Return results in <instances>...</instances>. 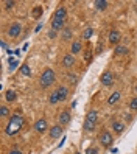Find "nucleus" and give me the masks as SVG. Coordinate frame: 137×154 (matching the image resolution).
<instances>
[{
    "instance_id": "28",
    "label": "nucleus",
    "mask_w": 137,
    "mask_h": 154,
    "mask_svg": "<svg viewBox=\"0 0 137 154\" xmlns=\"http://www.w3.org/2000/svg\"><path fill=\"white\" fill-rule=\"evenodd\" d=\"M86 154H100L98 152V148H94V146H90L86 149Z\"/></svg>"
},
{
    "instance_id": "24",
    "label": "nucleus",
    "mask_w": 137,
    "mask_h": 154,
    "mask_svg": "<svg viewBox=\"0 0 137 154\" xmlns=\"http://www.w3.org/2000/svg\"><path fill=\"white\" fill-rule=\"evenodd\" d=\"M41 14H42V10H41V6H36L34 10L31 11V16L34 17V19H39V17H41Z\"/></svg>"
},
{
    "instance_id": "13",
    "label": "nucleus",
    "mask_w": 137,
    "mask_h": 154,
    "mask_svg": "<svg viewBox=\"0 0 137 154\" xmlns=\"http://www.w3.org/2000/svg\"><path fill=\"white\" fill-rule=\"evenodd\" d=\"M125 123L123 122H118V120H114L112 122V131L115 132V134H122L123 131H125Z\"/></svg>"
},
{
    "instance_id": "12",
    "label": "nucleus",
    "mask_w": 137,
    "mask_h": 154,
    "mask_svg": "<svg viewBox=\"0 0 137 154\" xmlns=\"http://www.w3.org/2000/svg\"><path fill=\"white\" fill-rule=\"evenodd\" d=\"M54 19H61V20H66V17H67V10L64 6H58L56 8V11H54Z\"/></svg>"
},
{
    "instance_id": "32",
    "label": "nucleus",
    "mask_w": 137,
    "mask_h": 154,
    "mask_svg": "<svg viewBox=\"0 0 137 154\" xmlns=\"http://www.w3.org/2000/svg\"><path fill=\"white\" fill-rule=\"evenodd\" d=\"M54 36H56V31H53V30H51V31H50V38L53 39V38H54Z\"/></svg>"
},
{
    "instance_id": "19",
    "label": "nucleus",
    "mask_w": 137,
    "mask_h": 154,
    "mask_svg": "<svg viewBox=\"0 0 137 154\" xmlns=\"http://www.w3.org/2000/svg\"><path fill=\"white\" fill-rule=\"evenodd\" d=\"M48 103H50V104H56V103H61V101H59V95H58V92H56V90L50 94V97H48Z\"/></svg>"
},
{
    "instance_id": "22",
    "label": "nucleus",
    "mask_w": 137,
    "mask_h": 154,
    "mask_svg": "<svg viewBox=\"0 0 137 154\" xmlns=\"http://www.w3.org/2000/svg\"><path fill=\"white\" fill-rule=\"evenodd\" d=\"M70 38H72V30L70 28H64L62 30V39L64 41H69Z\"/></svg>"
},
{
    "instance_id": "25",
    "label": "nucleus",
    "mask_w": 137,
    "mask_h": 154,
    "mask_svg": "<svg viewBox=\"0 0 137 154\" xmlns=\"http://www.w3.org/2000/svg\"><path fill=\"white\" fill-rule=\"evenodd\" d=\"M8 115H10V109H8L6 106H2L0 107V117H2V119H6Z\"/></svg>"
},
{
    "instance_id": "17",
    "label": "nucleus",
    "mask_w": 137,
    "mask_h": 154,
    "mask_svg": "<svg viewBox=\"0 0 137 154\" xmlns=\"http://www.w3.org/2000/svg\"><path fill=\"white\" fill-rule=\"evenodd\" d=\"M5 98H6V101H10V103H13V101H16V98H17V94L14 92V90H6V94H5Z\"/></svg>"
},
{
    "instance_id": "11",
    "label": "nucleus",
    "mask_w": 137,
    "mask_h": 154,
    "mask_svg": "<svg viewBox=\"0 0 137 154\" xmlns=\"http://www.w3.org/2000/svg\"><path fill=\"white\" fill-rule=\"evenodd\" d=\"M70 119H72V117H70V112L69 111H62L61 114H59V125L61 126H64V125H69L70 123Z\"/></svg>"
},
{
    "instance_id": "3",
    "label": "nucleus",
    "mask_w": 137,
    "mask_h": 154,
    "mask_svg": "<svg viewBox=\"0 0 137 154\" xmlns=\"http://www.w3.org/2000/svg\"><path fill=\"white\" fill-rule=\"evenodd\" d=\"M98 140H100V143H101L104 148H109L114 143V137H112V134L109 132V131H103L101 134H100Z\"/></svg>"
},
{
    "instance_id": "29",
    "label": "nucleus",
    "mask_w": 137,
    "mask_h": 154,
    "mask_svg": "<svg viewBox=\"0 0 137 154\" xmlns=\"http://www.w3.org/2000/svg\"><path fill=\"white\" fill-rule=\"evenodd\" d=\"M67 79H69V83L73 84V83H76V75H72V73H69V75H67Z\"/></svg>"
},
{
    "instance_id": "36",
    "label": "nucleus",
    "mask_w": 137,
    "mask_h": 154,
    "mask_svg": "<svg viewBox=\"0 0 137 154\" xmlns=\"http://www.w3.org/2000/svg\"><path fill=\"white\" fill-rule=\"evenodd\" d=\"M135 92H137V84H135Z\"/></svg>"
},
{
    "instance_id": "14",
    "label": "nucleus",
    "mask_w": 137,
    "mask_h": 154,
    "mask_svg": "<svg viewBox=\"0 0 137 154\" xmlns=\"http://www.w3.org/2000/svg\"><path fill=\"white\" fill-rule=\"evenodd\" d=\"M51 30L53 31H62L64 30V20L54 19V17H53V20H51Z\"/></svg>"
},
{
    "instance_id": "37",
    "label": "nucleus",
    "mask_w": 137,
    "mask_h": 154,
    "mask_svg": "<svg viewBox=\"0 0 137 154\" xmlns=\"http://www.w3.org/2000/svg\"><path fill=\"white\" fill-rule=\"evenodd\" d=\"M76 154H78V152H76Z\"/></svg>"
},
{
    "instance_id": "30",
    "label": "nucleus",
    "mask_w": 137,
    "mask_h": 154,
    "mask_svg": "<svg viewBox=\"0 0 137 154\" xmlns=\"http://www.w3.org/2000/svg\"><path fill=\"white\" fill-rule=\"evenodd\" d=\"M5 5H6V8H13V6L16 5V2H13V0H6Z\"/></svg>"
},
{
    "instance_id": "4",
    "label": "nucleus",
    "mask_w": 137,
    "mask_h": 154,
    "mask_svg": "<svg viewBox=\"0 0 137 154\" xmlns=\"http://www.w3.org/2000/svg\"><path fill=\"white\" fill-rule=\"evenodd\" d=\"M20 33H22V25L20 23H11V26L8 28V31H6V34L10 36L11 39H16V38H19L20 36Z\"/></svg>"
},
{
    "instance_id": "15",
    "label": "nucleus",
    "mask_w": 137,
    "mask_h": 154,
    "mask_svg": "<svg viewBox=\"0 0 137 154\" xmlns=\"http://www.w3.org/2000/svg\"><path fill=\"white\" fill-rule=\"evenodd\" d=\"M86 122H90V123H97L98 122V111L92 109L86 114Z\"/></svg>"
},
{
    "instance_id": "31",
    "label": "nucleus",
    "mask_w": 137,
    "mask_h": 154,
    "mask_svg": "<svg viewBox=\"0 0 137 154\" xmlns=\"http://www.w3.org/2000/svg\"><path fill=\"white\" fill-rule=\"evenodd\" d=\"M8 154H23V152H22V151H19V149H11Z\"/></svg>"
},
{
    "instance_id": "2",
    "label": "nucleus",
    "mask_w": 137,
    "mask_h": 154,
    "mask_svg": "<svg viewBox=\"0 0 137 154\" xmlns=\"http://www.w3.org/2000/svg\"><path fill=\"white\" fill-rule=\"evenodd\" d=\"M54 83V72L53 69H45L39 76V86L42 89H48Z\"/></svg>"
},
{
    "instance_id": "10",
    "label": "nucleus",
    "mask_w": 137,
    "mask_h": 154,
    "mask_svg": "<svg viewBox=\"0 0 137 154\" xmlns=\"http://www.w3.org/2000/svg\"><path fill=\"white\" fill-rule=\"evenodd\" d=\"M56 92H58V95H59V101H61V103L66 101L67 97H69V89H67L66 86H59V87L56 89Z\"/></svg>"
},
{
    "instance_id": "6",
    "label": "nucleus",
    "mask_w": 137,
    "mask_h": 154,
    "mask_svg": "<svg viewBox=\"0 0 137 154\" xmlns=\"http://www.w3.org/2000/svg\"><path fill=\"white\" fill-rule=\"evenodd\" d=\"M62 132H64V129H62V126H61V125H54V126H51L50 131H48L50 139H53V140L59 139L61 135H62Z\"/></svg>"
},
{
    "instance_id": "8",
    "label": "nucleus",
    "mask_w": 137,
    "mask_h": 154,
    "mask_svg": "<svg viewBox=\"0 0 137 154\" xmlns=\"http://www.w3.org/2000/svg\"><path fill=\"white\" fill-rule=\"evenodd\" d=\"M120 31H117V30H111V33H109V44H112V45H118V42H120Z\"/></svg>"
},
{
    "instance_id": "20",
    "label": "nucleus",
    "mask_w": 137,
    "mask_h": 154,
    "mask_svg": "<svg viewBox=\"0 0 137 154\" xmlns=\"http://www.w3.org/2000/svg\"><path fill=\"white\" fill-rule=\"evenodd\" d=\"M118 100H120V92H114V94H112L111 97L107 98V103L112 106V104H115V103L118 101Z\"/></svg>"
},
{
    "instance_id": "23",
    "label": "nucleus",
    "mask_w": 137,
    "mask_h": 154,
    "mask_svg": "<svg viewBox=\"0 0 137 154\" xmlns=\"http://www.w3.org/2000/svg\"><path fill=\"white\" fill-rule=\"evenodd\" d=\"M92 34H94V30H92V28H86L84 33H83V39L89 41L90 38H92Z\"/></svg>"
},
{
    "instance_id": "34",
    "label": "nucleus",
    "mask_w": 137,
    "mask_h": 154,
    "mask_svg": "<svg viewBox=\"0 0 137 154\" xmlns=\"http://www.w3.org/2000/svg\"><path fill=\"white\" fill-rule=\"evenodd\" d=\"M0 44H2V48H6V42H5V41H2Z\"/></svg>"
},
{
    "instance_id": "5",
    "label": "nucleus",
    "mask_w": 137,
    "mask_h": 154,
    "mask_svg": "<svg viewBox=\"0 0 137 154\" xmlns=\"http://www.w3.org/2000/svg\"><path fill=\"white\" fill-rule=\"evenodd\" d=\"M100 81H101V84L103 86H112L114 84V75L111 73L109 70H106V72H103L101 73V76H100Z\"/></svg>"
},
{
    "instance_id": "33",
    "label": "nucleus",
    "mask_w": 137,
    "mask_h": 154,
    "mask_svg": "<svg viewBox=\"0 0 137 154\" xmlns=\"http://www.w3.org/2000/svg\"><path fill=\"white\" fill-rule=\"evenodd\" d=\"M41 28H42V25H41V23H39V25H38V26H36V30H34V31H36V33H38V31H39V30H41Z\"/></svg>"
},
{
    "instance_id": "16",
    "label": "nucleus",
    "mask_w": 137,
    "mask_h": 154,
    "mask_svg": "<svg viewBox=\"0 0 137 154\" xmlns=\"http://www.w3.org/2000/svg\"><path fill=\"white\" fill-rule=\"evenodd\" d=\"M126 53H128V47H126V45H123V44L115 45V50H114L115 56H122V55H126Z\"/></svg>"
},
{
    "instance_id": "27",
    "label": "nucleus",
    "mask_w": 137,
    "mask_h": 154,
    "mask_svg": "<svg viewBox=\"0 0 137 154\" xmlns=\"http://www.w3.org/2000/svg\"><path fill=\"white\" fill-rule=\"evenodd\" d=\"M129 109L131 111H137V98H132L129 101Z\"/></svg>"
},
{
    "instance_id": "35",
    "label": "nucleus",
    "mask_w": 137,
    "mask_h": 154,
    "mask_svg": "<svg viewBox=\"0 0 137 154\" xmlns=\"http://www.w3.org/2000/svg\"><path fill=\"white\" fill-rule=\"evenodd\" d=\"M135 11H137V2H135Z\"/></svg>"
},
{
    "instance_id": "1",
    "label": "nucleus",
    "mask_w": 137,
    "mask_h": 154,
    "mask_svg": "<svg viewBox=\"0 0 137 154\" xmlns=\"http://www.w3.org/2000/svg\"><path fill=\"white\" fill-rule=\"evenodd\" d=\"M23 123H25V119H23L22 115H19V114L11 115V117H10V120H8L6 128H5L6 135H10V137H13V135H17V134L20 132Z\"/></svg>"
},
{
    "instance_id": "9",
    "label": "nucleus",
    "mask_w": 137,
    "mask_h": 154,
    "mask_svg": "<svg viewBox=\"0 0 137 154\" xmlns=\"http://www.w3.org/2000/svg\"><path fill=\"white\" fill-rule=\"evenodd\" d=\"M75 64V56L72 55V53H69V55H64L62 58V66L66 67V69H70V67H73Z\"/></svg>"
},
{
    "instance_id": "7",
    "label": "nucleus",
    "mask_w": 137,
    "mask_h": 154,
    "mask_svg": "<svg viewBox=\"0 0 137 154\" xmlns=\"http://www.w3.org/2000/svg\"><path fill=\"white\" fill-rule=\"evenodd\" d=\"M47 129H48V123H47V120H45V119H39L38 122L34 123V131L36 132L44 134Z\"/></svg>"
},
{
    "instance_id": "26",
    "label": "nucleus",
    "mask_w": 137,
    "mask_h": 154,
    "mask_svg": "<svg viewBox=\"0 0 137 154\" xmlns=\"http://www.w3.org/2000/svg\"><path fill=\"white\" fill-rule=\"evenodd\" d=\"M20 72H22V75H25V76H30V75H31V72H30V67L26 66V64H23V66L20 67Z\"/></svg>"
},
{
    "instance_id": "18",
    "label": "nucleus",
    "mask_w": 137,
    "mask_h": 154,
    "mask_svg": "<svg viewBox=\"0 0 137 154\" xmlns=\"http://www.w3.org/2000/svg\"><path fill=\"white\" fill-rule=\"evenodd\" d=\"M94 5H95V8H97L98 11H104L106 8H107V2H106V0H97Z\"/></svg>"
},
{
    "instance_id": "21",
    "label": "nucleus",
    "mask_w": 137,
    "mask_h": 154,
    "mask_svg": "<svg viewBox=\"0 0 137 154\" xmlns=\"http://www.w3.org/2000/svg\"><path fill=\"white\" fill-rule=\"evenodd\" d=\"M70 50H72V55H76V53L81 51V44L79 42H73L72 47H70Z\"/></svg>"
}]
</instances>
